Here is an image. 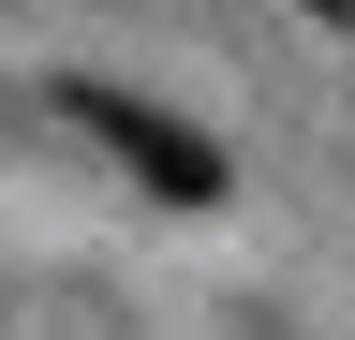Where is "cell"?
Instances as JSON below:
<instances>
[{
	"label": "cell",
	"mask_w": 355,
	"mask_h": 340,
	"mask_svg": "<svg viewBox=\"0 0 355 340\" xmlns=\"http://www.w3.org/2000/svg\"><path fill=\"white\" fill-rule=\"evenodd\" d=\"M60 104H74V134H89V148H119V163H133V178H148L163 207H222V178H237V163H222V148L193 134V118L133 104V89H104V74H74Z\"/></svg>",
	"instance_id": "cell-1"
}]
</instances>
